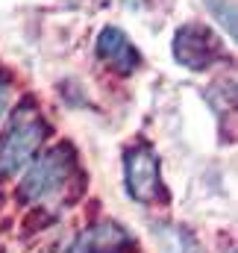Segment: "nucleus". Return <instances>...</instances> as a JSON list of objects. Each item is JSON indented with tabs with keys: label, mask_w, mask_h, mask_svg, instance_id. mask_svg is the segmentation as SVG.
<instances>
[{
	"label": "nucleus",
	"mask_w": 238,
	"mask_h": 253,
	"mask_svg": "<svg viewBox=\"0 0 238 253\" xmlns=\"http://www.w3.org/2000/svg\"><path fill=\"white\" fill-rule=\"evenodd\" d=\"M74 150L68 144H59L53 150H47L41 159H36V165L27 171L24 183L18 186V194L24 203H36V200H44L50 197L53 191H59L65 186V180L71 177L74 171Z\"/></svg>",
	"instance_id": "nucleus-2"
},
{
	"label": "nucleus",
	"mask_w": 238,
	"mask_h": 253,
	"mask_svg": "<svg viewBox=\"0 0 238 253\" xmlns=\"http://www.w3.org/2000/svg\"><path fill=\"white\" fill-rule=\"evenodd\" d=\"M47 135V124L33 100H24L15 106L9 124L0 135V180L15 177L41 147Z\"/></svg>",
	"instance_id": "nucleus-1"
},
{
	"label": "nucleus",
	"mask_w": 238,
	"mask_h": 253,
	"mask_svg": "<svg viewBox=\"0 0 238 253\" xmlns=\"http://www.w3.org/2000/svg\"><path fill=\"white\" fill-rule=\"evenodd\" d=\"M174 59L188 71H206L224 59V42L206 24H182L174 33Z\"/></svg>",
	"instance_id": "nucleus-3"
},
{
	"label": "nucleus",
	"mask_w": 238,
	"mask_h": 253,
	"mask_svg": "<svg viewBox=\"0 0 238 253\" xmlns=\"http://www.w3.org/2000/svg\"><path fill=\"white\" fill-rule=\"evenodd\" d=\"M206 6L215 12L221 24H227V36L236 39V3L233 0H206Z\"/></svg>",
	"instance_id": "nucleus-8"
},
{
	"label": "nucleus",
	"mask_w": 238,
	"mask_h": 253,
	"mask_svg": "<svg viewBox=\"0 0 238 253\" xmlns=\"http://www.w3.org/2000/svg\"><path fill=\"white\" fill-rule=\"evenodd\" d=\"M6 103H9V85H6V80L0 77V115H3V109H6Z\"/></svg>",
	"instance_id": "nucleus-9"
},
{
	"label": "nucleus",
	"mask_w": 238,
	"mask_h": 253,
	"mask_svg": "<svg viewBox=\"0 0 238 253\" xmlns=\"http://www.w3.org/2000/svg\"><path fill=\"white\" fill-rule=\"evenodd\" d=\"M156 236H159V245H162L165 253H200L197 245H194V239H191L185 230H179V227H165V224H159V227H156Z\"/></svg>",
	"instance_id": "nucleus-7"
},
{
	"label": "nucleus",
	"mask_w": 238,
	"mask_h": 253,
	"mask_svg": "<svg viewBox=\"0 0 238 253\" xmlns=\"http://www.w3.org/2000/svg\"><path fill=\"white\" fill-rule=\"evenodd\" d=\"M126 251H132V239L120 230L118 224L91 227L71 248V253H126Z\"/></svg>",
	"instance_id": "nucleus-6"
},
{
	"label": "nucleus",
	"mask_w": 238,
	"mask_h": 253,
	"mask_svg": "<svg viewBox=\"0 0 238 253\" xmlns=\"http://www.w3.org/2000/svg\"><path fill=\"white\" fill-rule=\"evenodd\" d=\"M123 177H126V191H129L132 200H138V203H159V200H165L159 156L150 147H132V150H126Z\"/></svg>",
	"instance_id": "nucleus-4"
},
{
	"label": "nucleus",
	"mask_w": 238,
	"mask_h": 253,
	"mask_svg": "<svg viewBox=\"0 0 238 253\" xmlns=\"http://www.w3.org/2000/svg\"><path fill=\"white\" fill-rule=\"evenodd\" d=\"M94 50H97V56H100L103 62L112 65V68L120 71V74H132V71L138 68V62H141L138 50L132 47V42L126 39V33L118 30V27H106V30H100Z\"/></svg>",
	"instance_id": "nucleus-5"
}]
</instances>
